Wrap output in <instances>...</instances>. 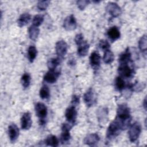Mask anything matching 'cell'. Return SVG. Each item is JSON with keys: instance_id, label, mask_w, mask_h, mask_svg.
<instances>
[{"instance_id": "1", "label": "cell", "mask_w": 147, "mask_h": 147, "mask_svg": "<svg viewBox=\"0 0 147 147\" xmlns=\"http://www.w3.org/2000/svg\"><path fill=\"white\" fill-rule=\"evenodd\" d=\"M130 108L126 104L118 105L117 110V117L115 119L118 122L122 130L129 127L131 122Z\"/></svg>"}, {"instance_id": "2", "label": "cell", "mask_w": 147, "mask_h": 147, "mask_svg": "<svg viewBox=\"0 0 147 147\" xmlns=\"http://www.w3.org/2000/svg\"><path fill=\"white\" fill-rule=\"evenodd\" d=\"M121 131H122V130L119 124L114 119V120L110 123L107 128L106 132V137L109 140H112L118 136L120 134Z\"/></svg>"}, {"instance_id": "3", "label": "cell", "mask_w": 147, "mask_h": 147, "mask_svg": "<svg viewBox=\"0 0 147 147\" xmlns=\"http://www.w3.org/2000/svg\"><path fill=\"white\" fill-rule=\"evenodd\" d=\"M141 132V126L138 122H135L131 124L129 129L128 136L130 142H134L138 138Z\"/></svg>"}, {"instance_id": "4", "label": "cell", "mask_w": 147, "mask_h": 147, "mask_svg": "<svg viewBox=\"0 0 147 147\" xmlns=\"http://www.w3.org/2000/svg\"><path fill=\"white\" fill-rule=\"evenodd\" d=\"M34 109L36 115L40 119V125H43L45 123V119L47 117L48 110L47 106L41 102H38L35 105Z\"/></svg>"}, {"instance_id": "5", "label": "cell", "mask_w": 147, "mask_h": 147, "mask_svg": "<svg viewBox=\"0 0 147 147\" xmlns=\"http://www.w3.org/2000/svg\"><path fill=\"white\" fill-rule=\"evenodd\" d=\"M72 125L69 123H64L61 126V134L60 136V141L63 144H65L69 142L71 139L70 130L72 127Z\"/></svg>"}, {"instance_id": "6", "label": "cell", "mask_w": 147, "mask_h": 147, "mask_svg": "<svg viewBox=\"0 0 147 147\" xmlns=\"http://www.w3.org/2000/svg\"><path fill=\"white\" fill-rule=\"evenodd\" d=\"M68 48V45L67 43L64 40H59L56 43L55 49L58 57L60 59L63 58V57L66 55Z\"/></svg>"}, {"instance_id": "7", "label": "cell", "mask_w": 147, "mask_h": 147, "mask_svg": "<svg viewBox=\"0 0 147 147\" xmlns=\"http://www.w3.org/2000/svg\"><path fill=\"white\" fill-rule=\"evenodd\" d=\"M106 9L107 12L112 17H118L122 12L121 7L117 3L113 2H110L107 3Z\"/></svg>"}, {"instance_id": "8", "label": "cell", "mask_w": 147, "mask_h": 147, "mask_svg": "<svg viewBox=\"0 0 147 147\" xmlns=\"http://www.w3.org/2000/svg\"><path fill=\"white\" fill-rule=\"evenodd\" d=\"M118 72L119 74V76L122 78H130L134 74L133 68H131L128 64H119L118 68Z\"/></svg>"}, {"instance_id": "9", "label": "cell", "mask_w": 147, "mask_h": 147, "mask_svg": "<svg viewBox=\"0 0 147 147\" xmlns=\"http://www.w3.org/2000/svg\"><path fill=\"white\" fill-rule=\"evenodd\" d=\"M96 96L92 88H89L83 95V100L88 107L92 106L96 102Z\"/></svg>"}, {"instance_id": "10", "label": "cell", "mask_w": 147, "mask_h": 147, "mask_svg": "<svg viewBox=\"0 0 147 147\" xmlns=\"http://www.w3.org/2000/svg\"><path fill=\"white\" fill-rule=\"evenodd\" d=\"M65 117L68 123L74 125L77 118V111L75 106L72 105L65 110Z\"/></svg>"}, {"instance_id": "11", "label": "cell", "mask_w": 147, "mask_h": 147, "mask_svg": "<svg viewBox=\"0 0 147 147\" xmlns=\"http://www.w3.org/2000/svg\"><path fill=\"white\" fill-rule=\"evenodd\" d=\"M64 28L68 31H71L75 30L77 27V22L75 16L73 14H71L67 16L63 22Z\"/></svg>"}, {"instance_id": "12", "label": "cell", "mask_w": 147, "mask_h": 147, "mask_svg": "<svg viewBox=\"0 0 147 147\" xmlns=\"http://www.w3.org/2000/svg\"><path fill=\"white\" fill-rule=\"evenodd\" d=\"M32 116L31 114L29 112L24 113L21 118V128L23 130H28L32 126Z\"/></svg>"}, {"instance_id": "13", "label": "cell", "mask_w": 147, "mask_h": 147, "mask_svg": "<svg viewBox=\"0 0 147 147\" xmlns=\"http://www.w3.org/2000/svg\"><path fill=\"white\" fill-rule=\"evenodd\" d=\"M7 133L10 141L13 143L17 140L18 137H19L20 130L16 124L11 123L8 127Z\"/></svg>"}, {"instance_id": "14", "label": "cell", "mask_w": 147, "mask_h": 147, "mask_svg": "<svg viewBox=\"0 0 147 147\" xmlns=\"http://www.w3.org/2000/svg\"><path fill=\"white\" fill-rule=\"evenodd\" d=\"M60 75V72L56 70H49L44 76V81L48 83H54Z\"/></svg>"}, {"instance_id": "15", "label": "cell", "mask_w": 147, "mask_h": 147, "mask_svg": "<svg viewBox=\"0 0 147 147\" xmlns=\"http://www.w3.org/2000/svg\"><path fill=\"white\" fill-rule=\"evenodd\" d=\"M101 57L97 52H93L90 56V63L94 69H98L100 67Z\"/></svg>"}, {"instance_id": "16", "label": "cell", "mask_w": 147, "mask_h": 147, "mask_svg": "<svg viewBox=\"0 0 147 147\" xmlns=\"http://www.w3.org/2000/svg\"><path fill=\"white\" fill-rule=\"evenodd\" d=\"M100 140L99 135L96 133H91L88 134L84 140L85 144L88 146H94L97 144Z\"/></svg>"}, {"instance_id": "17", "label": "cell", "mask_w": 147, "mask_h": 147, "mask_svg": "<svg viewBox=\"0 0 147 147\" xmlns=\"http://www.w3.org/2000/svg\"><path fill=\"white\" fill-rule=\"evenodd\" d=\"M78 45V49L77 53L78 55L80 57H84L86 56L88 52V49L90 48V45L87 41L84 40Z\"/></svg>"}, {"instance_id": "18", "label": "cell", "mask_w": 147, "mask_h": 147, "mask_svg": "<svg viewBox=\"0 0 147 147\" xmlns=\"http://www.w3.org/2000/svg\"><path fill=\"white\" fill-rule=\"evenodd\" d=\"M107 35L111 41H115L119 38L121 36V33L118 28L114 26L108 29L107 32Z\"/></svg>"}, {"instance_id": "19", "label": "cell", "mask_w": 147, "mask_h": 147, "mask_svg": "<svg viewBox=\"0 0 147 147\" xmlns=\"http://www.w3.org/2000/svg\"><path fill=\"white\" fill-rule=\"evenodd\" d=\"M108 109L106 107H100L97 111L98 121L101 124L106 123L108 119Z\"/></svg>"}, {"instance_id": "20", "label": "cell", "mask_w": 147, "mask_h": 147, "mask_svg": "<svg viewBox=\"0 0 147 147\" xmlns=\"http://www.w3.org/2000/svg\"><path fill=\"white\" fill-rule=\"evenodd\" d=\"M131 54L129 51V49H126L125 52L121 53L119 56L118 61L119 64H128L131 61Z\"/></svg>"}, {"instance_id": "21", "label": "cell", "mask_w": 147, "mask_h": 147, "mask_svg": "<svg viewBox=\"0 0 147 147\" xmlns=\"http://www.w3.org/2000/svg\"><path fill=\"white\" fill-rule=\"evenodd\" d=\"M31 20V16L29 13H25L22 14L17 20V24L20 27L26 25Z\"/></svg>"}, {"instance_id": "22", "label": "cell", "mask_w": 147, "mask_h": 147, "mask_svg": "<svg viewBox=\"0 0 147 147\" xmlns=\"http://www.w3.org/2000/svg\"><path fill=\"white\" fill-rule=\"evenodd\" d=\"M40 33V29L38 27L31 25L28 29V34L29 38L33 41H36Z\"/></svg>"}, {"instance_id": "23", "label": "cell", "mask_w": 147, "mask_h": 147, "mask_svg": "<svg viewBox=\"0 0 147 147\" xmlns=\"http://www.w3.org/2000/svg\"><path fill=\"white\" fill-rule=\"evenodd\" d=\"M59 140L54 135H49L45 140V144L47 146L57 147L59 146Z\"/></svg>"}, {"instance_id": "24", "label": "cell", "mask_w": 147, "mask_h": 147, "mask_svg": "<svg viewBox=\"0 0 147 147\" xmlns=\"http://www.w3.org/2000/svg\"><path fill=\"white\" fill-rule=\"evenodd\" d=\"M37 51L36 48L34 46L31 45L28 48V53H27L28 59L30 63L33 62V61L34 60V59L37 56Z\"/></svg>"}, {"instance_id": "25", "label": "cell", "mask_w": 147, "mask_h": 147, "mask_svg": "<svg viewBox=\"0 0 147 147\" xmlns=\"http://www.w3.org/2000/svg\"><path fill=\"white\" fill-rule=\"evenodd\" d=\"M114 86L115 88L119 91H121L125 89L126 87V84L123 79L121 76H117L114 82Z\"/></svg>"}, {"instance_id": "26", "label": "cell", "mask_w": 147, "mask_h": 147, "mask_svg": "<svg viewBox=\"0 0 147 147\" xmlns=\"http://www.w3.org/2000/svg\"><path fill=\"white\" fill-rule=\"evenodd\" d=\"M60 63V59L59 57L51 58L48 61L47 66L49 70H55Z\"/></svg>"}, {"instance_id": "27", "label": "cell", "mask_w": 147, "mask_h": 147, "mask_svg": "<svg viewBox=\"0 0 147 147\" xmlns=\"http://www.w3.org/2000/svg\"><path fill=\"white\" fill-rule=\"evenodd\" d=\"M40 96L42 99H48L50 96V91L49 87L47 85H43L39 92Z\"/></svg>"}, {"instance_id": "28", "label": "cell", "mask_w": 147, "mask_h": 147, "mask_svg": "<svg viewBox=\"0 0 147 147\" xmlns=\"http://www.w3.org/2000/svg\"><path fill=\"white\" fill-rule=\"evenodd\" d=\"M146 42H147V40H146V34L143 35L138 41V47L142 53H146V48H147Z\"/></svg>"}, {"instance_id": "29", "label": "cell", "mask_w": 147, "mask_h": 147, "mask_svg": "<svg viewBox=\"0 0 147 147\" xmlns=\"http://www.w3.org/2000/svg\"><path fill=\"white\" fill-rule=\"evenodd\" d=\"M103 59L106 64H110L114 61V56L113 53L110 49H108L105 51Z\"/></svg>"}, {"instance_id": "30", "label": "cell", "mask_w": 147, "mask_h": 147, "mask_svg": "<svg viewBox=\"0 0 147 147\" xmlns=\"http://www.w3.org/2000/svg\"><path fill=\"white\" fill-rule=\"evenodd\" d=\"M30 80H31V77L29 74L24 73L22 75L21 79V82L22 87L25 88H28L30 84Z\"/></svg>"}, {"instance_id": "31", "label": "cell", "mask_w": 147, "mask_h": 147, "mask_svg": "<svg viewBox=\"0 0 147 147\" xmlns=\"http://www.w3.org/2000/svg\"><path fill=\"white\" fill-rule=\"evenodd\" d=\"M145 87H146L145 83L136 82L135 84L130 85L129 86V88L133 91L140 92V91H141L142 90H143L145 88Z\"/></svg>"}, {"instance_id": "32", "label": "cell", "mask_w": 147, "mask_h": 147, "mask_svg": "<svg viewBox=\"0 0 147 147\" xmlns=\"http://www.w3.org/2000/svg\"><path fill=\"white\" fill-rule=\"evenodd\" d=\"M44 20V17L42 15L37 14L34 16V17L33 18V21H32L33 25L38 27L43 22Z\"/></svg>"}, {"instance_id": "33", "label": "cell", "mask_w": 147, "mask_h": 147, "mask_svg": "<svg viewBox=\"0 0 147 147\" xmlns=\"http://www.w3.org/2000/svg\"><path fill=\"white\" fill-rule=\"evenodd\" d=\"M50 3L49 1L44 0V1H39L37 4V7L40 10H45L48 6H49Z\"/></svg>"}, {"instance_id": "34", "label": "cell", "mask_w": 147, "mask_h": 147, "mask_svg": "<svg viewBox=\"0 0 147 147\" xmlns=\"http://www.w3.org/2000/svg\"><path fill=\"white\" fill-rule=\"evenodd\" d=\"M99 47L102 50L105 51H107V50L109 49V48L110 47V45L109 42L107 40H101L99 41Z\"/></svg>"}, {"instance_id": "35", "label": "cell", "mask_w": 147, "mask_h": 147, "mask_svg": "<svg viewBox=\"0 0 147 147\" xmlns=\"http://www.w3.org/2000/svg\"><path fill=\"white\" fill-rule=\"evenodd\" d=\"M90 1L88 0H80L76 1V5L80 10H84L86 6L90 3Z\"/></svg>"}, {"instance_id": "36", "label": "cell", "mask_w": 147, "mask_h": 147, "mask_svg": "<svg viewBox=\"0 0 147 147\" xmlns=\"http://www.w3.org/2000/svg\"><path fill=\"white\" fill-rule=\"evenodd\" d=\"M84 37H83V35L82 33H79L77 34L75 36V41L76 45L79 44V43H80L81 42H82L83 41H84Z\"/></svg>"}, {"instance_id": "37", "label": "cell", "mask_w": 147, "mask_h": 147, "mask_svg": "<svg viewBox=\"0 0 147 147\" xmlns=\"http://www.w3.org/2000/svg\"><path fill=\"white\" fill-rule=\"evenodd\" d=\"M80 101V98L79 96L76 95H74L72 97V100H71V103L73 106H75L78 104H79Z\"/></svg>"}, {"instance_id": "38", "label": "cell", "mask_w": 147, "mask_h": 147, "mask_svg": "<svg viewBox=\"0 0 147 147\" xmlns=\"http://www.w3.org/2000/svg\"><path fill=\"white\" fill-rule=\"evenodd\" d=\"M142 105H143V106H144L145 110H146V97L145 98V99L144 100V102H143Z\"/></svg>"}, {"instance_id": "39", "label": "cell", "mask_w": 147, "mask_h": 147, "mask_svg": "<svg viewBox=\"0 0 147 147\" xmlns=\"http://www.w3.org/2000/svg\"><path fill=\"white\" fill-rule=\"evenodd\" d=\"M74 59H70L69 61V65H75V63L74 62Z\"/></svg>"}]
</instances>
